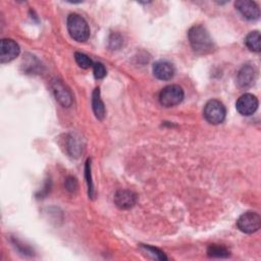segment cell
Here are the masks:
<instances>
[{
    "mask_svg": "<svg viewBox=\"0 0 261 261\" xmlns=\"http://www.w3.org/2000/svg\"><path fill=\"white\" fill-rule=\"evenodd\" d=\"M188 38L193 50L198 54H208L214 49V43L203 25H194L189 30Z\"/></svg>",
    "mask_w": 261,
    "mask_h": 261,
    "instance_id": "obj_1",
    "label": "cell"
},
{
    "mask_svg": "<svg viewBox=\"0 0 261 261\" xmlns=\"http://www.w3.org/2000/svg\"><path fill=\"white\" fill-rule=\"evenodd\" d=\"M67 30L70 37L77 42H85L90 36V29L87 21L76 13H71L67 17Z\"/></svg>",
    "mask_w": 261,
    "mask_h": 261,
    "instance_id": "obj_2",
    "label": "cell"
},
{
    "mask_svg": "<svg viewBox=\"0 0 261 261\" xmlns=\"http://www.w3.org/2000/svg\"><path fill=\"white\" fill-rule=\"evenodd\" d=\"M205 119L211 124H219L221 123L226 114V110L224 105L218 100H209L205 106L203 111Z\"/></svg>",
    "mask_w": 261,
    "mask_h": 261,
    "instance_id": "obj_3",
    "label": "cell"
},
{
    "mask_svg": "<svg viewBox=\"0 0 261 261\" xmlns=\"http://www.w3.org/2000/svg\"><path fill=\"white\" fill-rule=\"evenodd\" d=\"M184 90L177 85H169L163 88L159 94V102L164 107H172L184 99Z\"/></svg>",
    "mask_w": 261,
    "mask_h": 261,
    "instance_id": "obj_4",
    "label": "cell"
},
{
    "mask_svg": "<svg viewBox=\"0 0 261 261\" xmlns=\"http://www.w3.org/2000/svg\"><path fill=\"white\" fill-rule=\"evenodd\" d=\"M237 225L241 231L245 233H253L260 228L261 217L256 212L248 211L239 217Z\"/></svg>",
    "mask_w": 261,
    "mask_h": 261,
    "instance_id": "obj_5",
    "label": "cell"
},
{
    "mask_svg": "<svg viewBox=\"0 0 261 261\" xmlns=\"http://www.w3.org/2000/svg\"><path fill=\"white\" fill-rule=\"evenodd\" d=\"M236 108L240 114L250 116L258 108V99L252 94H244L238 99L236 103Z\"/></svg>",
    "mask_w": 261,
    "mask_h": 261,
    "instance_id": "obj_6",
    "label": "cell"
},
{
    "mask_svg": "<svg viewBox=\"0 0 261 261\" xmlns=\"http://www.w3.org/2000/svg\"><path fill=\"white\" fill-rule=\"evenodd\" d=\"M19 54V46L12 39H2L0 42V62L6 63Z\"/></svg>",
    "mask_w": 261,
    "mask_h": 261,
    "instance_id": "obj_7",
    "label": "cell"
},
{
    "mask_svg": "<svg viewBox=\"0 0 261 261\" xmlns=\"http://www.w3.org/2000/svg\"><path fill=\"white\" fill-rule=\"evenodd\" d=\"M234 6L240 13L249 20H256L260 16L259 6L254 1L239 0L234 3Z\"/></svg>",
    "mask_w": 261,
    "mask_h": 261,
    "instance_id": "obj_8",
    "label": "cell"
},
{
    "mask_svg": "<svg viewBox=\"0 0 261 261\" xmlns=\"http://www.w3.org/2000/svg\"><path fill=\"white\" fill-rule=\"evenodd\" d=\"M174 66L165 60L157 61L153 64V73L154 75L161 81L170 80L174 75Z\"/></svg>",
    "mask_w": 261,
    "mask_h": 261,
    "instance_id": "obj_9",
    "label": "cell"
},
{
    "mask_svg": "<svg viewBox=\"0 0 261 261\" xmlns=\"http://www.w3.org/2000/svg\"><path fill=\"white\" fill-rule=\"evenodd\" d=\"M137 201L135 193L128 190H119L114 196V203L120 209H129L132 208Z\"/></svg>",
    "mask_w": 261,
    "mask_h": 261,
    "instance_id": "obj_10",
    "label": "cell"
},
{
    "mask_svg": "<svg viewBox=\"0 0 261 261\" xmlns=\"http://www.w3.org/2000/svg\"><path fill=\"white\" fill-rule=\"evenodd\" d=\"M256 71L251 65H244L238 72L237 83L241 88H248L252 86L255 82Z\"/></svg>",
    "mask_w": 261,
    "mask_h": 261,
    "instance_id": "obj_11",
    "label": "cell"
},
{
    "mask_svg": "<svg viewBox=\"0 0 261 261\" xmlns=\"http://www.w3.org/2000/svg\"><path fill=\"white\" fill-rule=\"evenodd\" d=\"M52 89L56 97V100H58L60 104H62L64 107H68L71 105L72 103L71 94L60 81H55L52 85Z\"/></svg>",
    "mask_w": 261,
    "mask_h": 261,
    "instance_id": "obj_12",
    "label": "cell"
},
{
    "mask_svg": "<svg viewBox=\"0 0 261 261\" xmlns=\"http://www.w3.org/2000/svg\"><path fill=\"white\" fill-rule=\"evenodd\" d=\"M92 106H93V110L96 117L98 119H103L105 116V107H104V103L100 98V92L98 88L95 89V91L93 92Z\"/></svg>",
    "mask_w": 261,
    "mask_h": 261,
    "instance_id": "obj_13",
    "label": "cell"
},
{
    "mask_svg": "<svg viewBox=\"0 0 261 261\" xmlns=\"http://www.w3.org/2000/svg\"><path fill=\"white\" fill-rule=\"evenodd\" d=\"M260 42H261V37L258 31L249 33L245 39L246 46L253 52H260L261 50Z\"/></svg>",
    "mask_w": 261,
    "mask_h": 261,
    "instance_id": "obj_14",
    "label": "cell"
},
{
    "mask_svg": "<svg viewBox=\"0 0 261 261\" xmlns=\"http://www.w3.org/2000/svg\"><path fill=\"white\" fill-rule=\"evenodd\" d=\"M207 254L209 257H216V258H226L229 256V251L218 245H210L207 249Z\"/></svg>",
    "mask_w": 261,
    "mask_h": 261,
    "instance_id": "obj_15",
    "label": "cell"
},
{
    "mask_svg": "<svg viewBox=\"0 0 261 261\" xmlns=\"http://www.w3.org/2000/svg\"><path fill=\"white\" fill-rule=\"evenodd\" d=\"M74 58H75V61L76 63L79 64L80 67L82 68H89L93 65V62L92 60L89 58V56H87L86 54L84 53H81V52H75L74 54Z\"/></svg>",
    "mask_w": 261,
    "mask_h": 261,
    "instance_id": "obj_16",
    "label": "cell"
},
{
    "mask_svg": "<svg viewBox=\"0 0 261 261\" xmlns=\"http://www.w3.org/2000/svg\"><path fill=\"white\" fill-rule=\"evenodd\" d=\"M93 71L96 79H103L106 75L105 66L101 62H96L93 64Z\"/></svg>",
    "mask_w": 261,
    "mask_h": 261,
    "instance_id": "obj_17",
    "label": "cell"
},
{
    "mask_svg": "<svg viewBox=\"0 0 261 261\" xmlns=\"http://www.w3.org/2000/svg\"><path fill=\"white\" fill-rule=\"evenodd\" d=\"M144 248L146 250H148L152 255H154V257L156 259H159V260H166V256L163 254V252H161L160 250L156 249V248H153V247H149V246H144Z\"/></svg>",
    "mask_w": 261,
    "mask_h": 261,
    "instance_id": "obj_18",
    "label": "cell"
},
{
    "mask_svg": "<svg viewBox=\"0 0 261 261\" xmlns=\"http://www.w3.org/2000/svg\"><path fill=\"white\" fill-rule=\"evenodd\" d=\"M65 187H66V189L68 190V191H74L75 189H76V187H77V182H76V180H75V178L74 177H68L66 180H65Z\"/></svg>",
    "mask_w": 261,
    "mask_h": 261,
    "instance_id": "obj_19",
    "label": "cell"
}]
</instances>
